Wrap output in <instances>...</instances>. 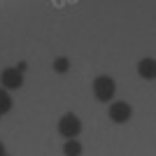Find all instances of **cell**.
I'll use <instances>...</instances> for the list:
<instances>
[{"label": "cell", "instance_id": "4", "mask_svg": "<svg viewBox=\"0 0 156 156\" xmlns=\"http://www.w3.org/2000/svg\"><path fill=\"white\" fill-rule=\"evenodd\" d=\"M130 114H133V110H130L128 103H112L110 105V119L112 121H117V124H124V121H128Z\"/></svg>", "mask_w": 156, "mask_h": 156}, {"label": "cell", "instance_id": "7", "mask_svg": "<svg viewBox=\"0 0 156 156\" xmlns=\"http://www.w3.org/2000/svg\"><path fill=\"white\" fill-rule=\"evenodd\" d=\"M9 110H12V98L5 89H0V117H5Z\"/></svg>", "mask_w": 156, "mask_h": 156}, {"label": "cell", "instance_id": "2", "mask_svg": "<svg viewBox=\"0 0 156 156\" xmlns=\"http://www.w3.org/2000/svg\"><path fill=\"white\" fill-rule=\"evenodd\" d=\"M82 130V121H79L75 114H63V119L58 121V133L68 140H75Z\"/></svg>", "mask_w": 156, "mask_h": 156}, {"label": "cell", "instance_id": "5", "mask_svg": "<svg viewBox=\"0 0 156 156\" xmlns=\"http://www.w3.org/2000/svg\"><path fill=\"white\" fill-rule=\"evenodd\" d=\"M137 72H140V77H144V79H154V75H156L154 58H142L140 65H137Z\"/></svg>", "mask_w": 156, "mask_h": 156}, {"label": "cell", "instance_id": "10", "mask_svg": "<svg viewBox=\"0 0 156 156\" xmlns=\"http://www.w3.org/2000/svg\"><path fill=\"white\" fill-rule=\"evenodd\" d=\"M5 156H7V154H5Z\"/></svg>", "mask_w": 156, "mask_h": 156}, {"label": "cell", "instance_id": "1", "mask_svg": "<svg viewBox=\"0 0 156 156\" xmlns=\"http://www.w3.org/2000/svg\"><path fill=\"white\" fill-rule=\"evenodd\" d=\"M114 91H117V86H114V79H112V77H105V75H100V77L93 79V96H96L98 100H103V103L112 100Z\"/></svg>", "mask_w": 156, "mask_h": 156}, {"label": "cell", "instance_id": "3", "mask_svg": "<svg viewBox=\"0 0 156 156\" xmlns=\"http://www.w3.org/2000/svg\"><path fill=\"white\" fill-rule=\"evenodd\" d=\"M0 84H2V89H19L21 84H23V75H21L16 68H7V70L0 72Z\"/></svg>", "mask_w": 156, "mask_h": 156}, {"label": "cell", "instance_id": "6", "mask_svg": "<svg viewBox=\"0 0 156 156\" xmlns=\"http://www.w3.org/2000/svg\"><path fill=\"white\" fill-rule=\"evenodd\" d=\"M63 154L65 156H79V154H82V144H79L77 140H65Z\"/></svg>", "mask_w": 156, "mask_h": 156}, {"label": "cell", "instance_id": "8", "mask_svg": "<svg viewBox=\"0 0 156 156\" xmlns=\"http://www.w3.org/2000/svg\"><path fill=\"white\" fill-rule=\"evenodd\" d=\"M68 68H70V61H68V58H63V56L54 61V70H56V72H65Z\"/></svg>", "mask_w": 156, "mask_h": 156}, {"label": "cell", "instance_id": "9", "mask_svg": "<svg viewBox=\"0 0 156 156\" xmlns=\"http://www.w3.org/2000/svg\"><path fill=\"white\" fill-rule=\"evenodd\" d=\"M0 156H5V144L0 142Z\"/></svg>", "mask_w": 156, "mask_h": 156}]
</instances>
